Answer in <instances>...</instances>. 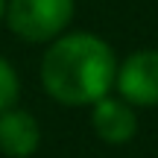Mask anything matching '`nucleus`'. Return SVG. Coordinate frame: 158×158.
<instances>
[{
    "label": "nucleus",
    "mask_w": 158,
    "mask_h": 158,
    "mask_svg": "<svg viewBox=\"0 0 158 158\" xmlns=\"http://www.w3.org/2000/svg\"><path fill=\"white\" fill-rule=\"evenodd\" d=\"M41 82L47 94L64 106L97 102L114 82V53L91 32L64 35L44 53Z\"/></svg>",
    "instance_id": "nucleus-1"
},
{
    "label": "nucleus",
    "mask_w": 158,
    "mask_h": 158,
    "mask_svg": "<svg viewBox=\"0 0 158 158\" xmlns=\"http://www.w3.org/2000/svg\"><path fill=\"white\" fill-rule=\"evenodd\" d=\"M73 18V0H9L6 21L23 41H50Z\"/></svg>",
    "instance_id": "nucleus-2"
},
{
    "label": "nucleus",
    "mask_w": 158,
    "mask_h": 158,
    "mask_svg": "<svg viewBox=\"0 0 158 158\" xmlns=\"http://www.w3.org/2000/svg\"><path fill=\"white\" fill-rule=\"evenodd\" d=\"M117 91L129 106H158V50L132 53L117 70Z\"/></svg>",
    "instance_id": "nucleus-3"
},
{
    "label": "nucleus",
    "mask_w": 158,
    "mask_h": 158,
    "mask_svg": "<svg viewBox=\"0 0 158 158\" xmlns=\"http://www.w3.org/2000/svg\"><path fill=\"white\" fill-rule=\"evenodd\" d=\"M38 141H41V129L29 111H21V108L0 111V149L9 158H29Z\"/></svg>",
    "instance_id": "nucleus-4"
},
{
    "label": "nucleus",
    "mask_w": 158,
    "mask_h": 158,
    "mask_svg": "<svg viewBox=\"0 0 158 158\" xmlns=\"http://www.w3.org/2000/svg\"><path fill=\"white\" fill-rule=\"evenodd\" d=\"M91 123H94V132L106 143H126L138 129V120H135L132 106L126 100H111L108 94L94 102Z\"/></svg>",
    "instance_id": "nucleus-5"
},
{
    "label": "nucleus",
    "mask_w": 158,
    "mask_h": 158,
    "mask_svg": "<svg viewBox=\"0 0 158 158\" xmlns=\"http://www.w3.org/2000/svg\"><path fill=\"white\" fill-rule=\"evenodd\" d=\"M18 94H21V88H18L15 70H12V64L6 62V59H0V111L15 106Z\"/></svg>",
    "instance_id": "nucleus-6"
},
{
    "label": "nucleus",
    "mask_w": 158,
    "mask_h": 158,
    "mask_svg": "<svg viewBox=\"0 0 158 158\" xmlns=\"http://www.w3.org/2000/svg\"><path fill=\"white\" fill-rule=\"evenodd\" d=\"M6 15V0H0V18Z\"/></svg>",
    "instance_id": "nucleus-7"
}]
</instances>
